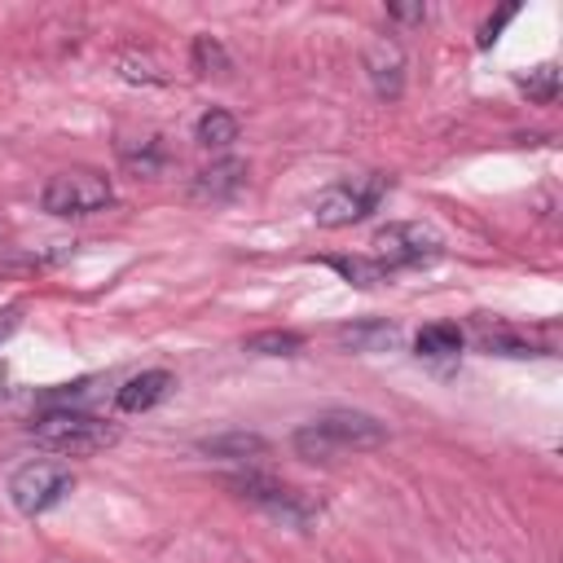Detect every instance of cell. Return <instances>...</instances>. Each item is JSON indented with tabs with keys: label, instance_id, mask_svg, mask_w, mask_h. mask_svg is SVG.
I'll list each match as a JSON object with an SVG mask.
<instances>
[{
	"label": "cell",
	"instance_id": "obj_19",
	"mask_svg": "<svg viewBox=\"0 0 563 563\" xmlns=\"http://www.w3.org/2000/svg\"><path fill=\"white\" fill-rule=\"evenodd\" d=\"M479 347H488L497 356H537V347L528 339H519L515 330H488V325H479Z\"/></svg>",
	"mask_w": 563,
	"mask_h": 563
},
{
	"label": "cell",
	"instance_id": "obj_17",
	"mask_svg": "<svg viewBox=\"0 0 563 563\" xmlns=\"http://www.w3.org/2000/svg\"><path fill=\"white\" fill-rule=\"evenodd\" d=\"M242 347L255 352V356H295L303 347V334H295V330H260Z\"/></svg>",
	"mask_w": 563,
	"mask_h": 563
},
{
	"label": "cell",
	"instance_id": "obj_7",
	"mask_svg": "<svg viewBox=\"0 0 563 563\" xmlns=\"http://www.w3.org/2000/svg\"><path fill=\"white\" fill-rule=\"evenodd\" d=\"M369 246H374V260L387 273L391 268H409V264H431L444 251L440 233L431 224H422V220H387L383 229H374Z\"/></svg>",
	"mask_w": 563,
	"mask_h": 563
},
{
	"label": "cell",
	"instance_id": "obj_22",
	"mask_svg": "<svg viewBox=\"0 0 563 563\" xmlns=\"http://www.w3.org/2000/svg\"><path fill=\"white\" fill-rule=\"evenodd\" d=\"M18 325H22V308H4V312H0V343H4Z\"/></svg>",
	"mask_w": 563,
	"mask_h": 563
},
{
	"label": "cell",
	"instance_id": "obj_6",
	"mask_svg": "<svg viewBox=\"0 0 563 563\" xmlns=\"http://www.w3.org/2000/svg\"><path fill=\"white\" fill-rule=\"evenodd\" d=\"M224 488H233L242 501H251V506L286 519V523H308V519L321 515V501H312L308 493H299V488H290V484H282L273 475H260V471L224 475Z\"/></svg>",
	"mask_w": 563,
	"mask_h": 563
},
{
	"label": "cell",
	"instance_id": "obj_21",
	"mask_svg": "<svg viewBox=\"0 0 563 563\" xmlns=\"http://www.w3.org/2000/svg\"><path fill=\"white\" fill-rule=\"evenodd\" d=\"M387 18H396V22H422L427 18V4H387Z\"/></svg>",
	"mask_w": 563,
	"mask_h": 563
},
{
	"label": "cell",
	"instance_id": "obj_10",
	"mask_svg": "<svg viewBox=\"0 0 563 563\" xmlns=\"http://www.w3.org/2000/svg\"><path fill=\"white\" fill-rule=\"evenodd\" d=\"M172 374L167 369H141V374H132L119 391H114V405L123 409V413H145V409H154L167 391H172Z\"/></svg>",
	"mask_w": 563,
	"mask_h": 563
},
{
	"label": "cell",
	"instance_id": "obj_2",
	"mask_svg": "<svg viewBox=\"0 0 563 563\" xmlns=\"http://www.w3.org/2000/svg\"><path fill=\"white\" fill-rule=\"evenodd\" d=\"M26 435L48 449V453H62V457H88V453H101L110 444H119V427L97 418V413H84V409H70V405H57V409H44Z\"/></svg>",
	"mask_w": 563,
	"mask_h": 563
},
{
	"label": "cell",
	"instance_id": "obj_13",
	"mask_svg": "<svg viewBox=\"0 0 563 563\" xmlns=\"http://www.w3.org/2000/svg\"><path fill=\"white\" fill-rule=\"evenodd\" d=\"M515 88H519L532 106H554V101H559V88H563V70H559V62H537V66H528V70L515 79Z\"/></svg>",
	"mask_w": 563,
	"mask_h": 563
},
{
	"label": "cell",
	"instance_id": "obj_5",
	"mask_svg": "<svg viewBox=\"0 0 563 563\" xmlns=\"http://www.w3.org/2000/svg\"><path fill=\"white\" fill-rule=\"evenodd\" d=\"M75 488V471L66 462H48V457H35V462H22L13 475H9V501L22 510V515H44L53 510L66 493Z\"/></svg>",
	"mask_w": 563,
	"mask_h": 563
},
{
	"label": "cell",
	"instance_id": "obj_18",
	"mask_svg": "<svg viewBox=\"0 0 563 563\" xmlns=\"http://www.w3.org/2000/svg\"><path fill=\"white\" fill-rule=\"evenodd\" d=\"M325 264H330L334 273H343L352 286H378V282L387 277V268H383L378 260H361V255H352V260H347V255H330Z\"/></svg>",
	"mask_w": 563,
	"mask_h": 563
},
{
	"label": "cell",
	"instance_id": "obj_15",
	"mask_svg": "<svg viewBox=\"0 0 563 563\" xmlns=\"http://www.w3.org/2000/svg\"><path fill=\"white\" fill-rule=\"evenodd\" d=\"M189 62H194V70L198 75H233V57L224 53V44L216 40V35H194V44H189Z\"/></svg>",
	"mask_w": 563,
	"mask_h": 563
},
{
	"label": "cell",
	"instance_id": "obj_8",
	"mask_svg": "<svg viewBox=\"0 0 563 563\" xmlns=\"http://www.w3.org/2000/svg\"><path fill=\"white\" fill-rule=\"evenodd\" d=\"M361 62H365V75L383 101H396L405 92V48L396 40H387V35L369 40Z\"/></svg>",
	"mask_w": 563,
	"mask_h": 563
},
{
	"label": "cell",
	"instance_id": "obj_1",
	"mask_svg": "<svg viewBox=\"0 0 563 563\" xmlns=\"http://www.w3.org/2000/svg\"><path fill=\"white\" fill-rule=\"evenodd\" d=\"M387 444V427L365 409H325L290 435V449L308 462H334L343 453H365Z\"/></svg>",
	"mask_w": 563,
	"mask_h": 563
},
{
	"label": "cell",
	"instance_id": "obj_4",
	"mask_svg": "<svg viewBox=\"0 0 563 563\" xmlns=\"http://www.w3.org/2000/svg\"><path fill=\"white\" fill-rule=\"evenodd\" d=\"M387 189H391V180H387L383 172H365V176L334 180V185H325V189L317 194L312 220H317L321 229H347V224L365 220V216L383 202Z\"/></svg>",
	"mask_w": 563,
	"mask_h": 563
},
{
	"label": "cell",
	"instance_id": "obj_23",
	"mask_svg": "<svg viewBox=\"0 0 563 563\" xmlns=\"http://www.w3.org/2000/svg\"><path fill=\"white\" fill-rule=\"evenodd\" d=\"M0 387H4V365H0Z\"/></svg>",
	"mask_w": 563,
	"mask_h": 563
},
{
	"label": "cell",
	"instance_id": "obj_12",
	"mask_svg": "<svg viewBox=\"0 0 563 563\" xmlns=\"http://www.w3.org/2000/svg\"><path fill=\"white\" fill-rule=\"evenodd\" d=\"M198 449H202V453H211V457L251 462V457H264V453H268V440H264V435H255V431H224V435H207Z\"/></svg>",
	"mask_w": 563,
	"mask_h": 563
},
{
	"label": "cell",
	"instance_id": "obj_9",
	"mask_svg": "<svg viewBox=\"0 0 563 563\" xmlns=\"http://www.w3.org/2000/svg\"><path fill=\"white\" fill-rule=\"evenodd\" d=\"M242 185H246V163H242V158H220V163H211V167H202V172L194 176L189 194L202 198V202H224V198H233Z\"/></svg>",
	"mask_w": 563,
	"mask_h": 563
},
{
	"label": "cell",
	"instance_id": "obj_3",
	"mask_svg": "<svg viewBox=\"0 0 563 563\" xmlns=\"http://www.w3.org/2000/svg\"><path fill=\"white\" fill-rule=\"evenodd\" d=\"M114 202V185L110 176L92 172V167H66V172H53L40 189V207L48 216H62V220H75V216H92V211H106Z\"/></svg>",
	"mask_w": 563,
	"mask_h": 563
},
{
	"label": "cell",
	"instance_id": "obj_16",
	"mask_svg": "<svg viewBox=\"0 0 563 563\" xmlns=\"http://www.w3.org/2000/svg\"><path fill=\"white\" fill-rule=\"evenodd\" d=\"M396 339V325L387 321H356V325H339V343H347L352 352H378Z\"/></svg>",
	"mask_w": 563,
	"mask_h": 563
},
{
	"label": "cell",
	"instance_id": "obj_11",
	"mask_svg": "<svg viewBox=\"0 0 563 563\" xmlns=\"http://www.w3.org/2000/svg\"><path fill=\"white\" fill-rule=\"evenodd\" d=\"M413 352H418L422 361H453V356L462 352V330H457V321H431V325H422V330L413 334Z\"/></svg>",
	"mask_w": 563,
	"mask_h": 563
},
{
	"label": "cell",
	"instance_id": "obj_14",
	"mask_svg": "<svg viewBox=\"0 0 563 563\" xmlns=\"http://www.w3.org/2000/svg\"><path fill=\"white\" fill-rule=\"evenodd\" d=\"M194 141H198L202 150H229V145L238 141V119H233L229 110L211 106V110L198 114V123H194Z\"/></svg>",
	"mask_w": 563,
	"mask_h": 563
},
{
	"label": "cell",
	"instance_id": "obj_20",
	"mask_svg": "<svg viewBox=\"0 0 563 563\" xmlns=\"http://www.w3.org/2000/svg\"><path fill=\"white\" fill-rule=\"evenodd\" d=\"M515 13H519V9H515V4H506V9L497 13V18H488V22L479 26V48H488V44H493V40L501 35V26H506V22L515 18Z\"/></svg>",
	"mask_w": 563,
	"mask_h": 563
}]
</instances>
